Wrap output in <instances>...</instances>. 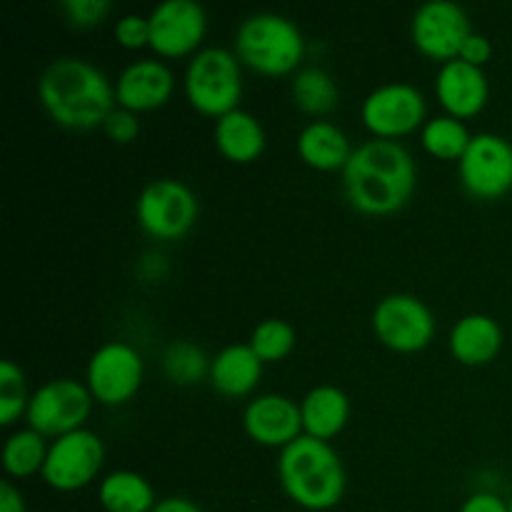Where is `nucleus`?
Masks as SVG:
<instances>
[{"mask_svg":"<svg viewBox=\"0 0 512 512\" xmlns=\"http://www.w3.org/2000/svg\"><path fill=\"white\" fill-rule=\"evenodd\" d=\"M150 20V50L160 58L198 55L208 33V13L195 0H165L155 5Z\"/></svg>","mask_w":512,"mask_h":512,"instance_id":"nucleus-13","label":"nucleus"},{"mask_svg":"<svg viewBox=\"0 0 512 512\" xmlns=\"http://www.w3.org/2000/svg\"><path fill=\"white\" fill-rule=\"evenodd\" d=\"M458 175L465 193L475 200L505 198L512 190V143L503 135L478 133L458 160Z\"/></svg>","mask_w":512,"mask_h":512,"instance_id":"nucleus-10","label":"nucleus"},{"mask_svg":"<svg viewBox=\"0 0 512 512\" xmlns=\"http://www.w3.org/2000/svg\"><path fill=\"white\" fill-rule=\"evenodd\" d=\"M38 100L48 118L65 130L103 128L118 108L108 75L83 58H58L40 73Z\"/></svg>","mask_w":512,"mask_h":512,"instance_id":"nucleus-2","label":"nucleus"},{"mask_svg":"<svg viewBox=\"0 0 512 512\" xmlns=\"http://www.w3.org/2000/svg\"><path fill=\"white\" fill-rule=\"evenodd\" d=\"M435 98L443 105L445 115L458 120L475 118L483 113L490 100L488 75L483 68H475L463 60H450L440 65L435 75Z\"/></svg>","mask_w":512,"mask_h":512,"instance_id":"nucleus-17","label":"nucleus"},{"mask_svg":"<svg viewBox=\"0 0 512 512\" xmlns=\"http://www.w3.org/2000/svg\"><path fill=\"white\" fill-rule=\"evenodd\" d=\"M143 233L155 240H180L193 230L198 220V198L185 183L175 178L150 180L135 203Z\"/></svg>","mask_w":512,"mask_h":512,"instance_id":"nucleus-6","label":"nucleus"},{"mask_svg":"<svg viewBox=\"0 0 512 512\" xmlns=\"http://www.w3.org/2000/svg\"><path fill=\"white\" fill-rule=\"evenodd\" d=\"M460 512H510L508 500L495 493H475L463 503Z\"/></svg>","mask_w":512,"mask_h":512,"instance_id":"nucleus-34","label":"nucleus"},{"mask_svg":"<svg viewBox=\"0 0 512 512\" xmlns=\"http://www.w3.org/2000/svg\"><path fill=\"white\" fill-rule=\"evenodd\" d=\"M105 465V445L93 430L83 428L60 435L50 443L43 480L58 493H75L88 488Z\"/></svg>","mask_w":512,"mask_h":512,"instance_id":"nucleus-12","label":"nucleus"},{"mask_svg":"<svg viewBox=\"0 0 512 512\" xmlns=\"http://www.w3.org/2000/svg\"><path fill=\"white\" fill-rule=\"evenodd\" d=\"M240 60L228 48H203L193 55L185 70V98L208 118H223V115L238 110L243 98V70Z\"/></svg>","mask_w":512,"mask_h":512,"instance_id":"nucleus-5","label":"nucleus"},{"mask_svg":"<svg viewBox=\"0 0 512 512\" xmlns=\"http://www.w3.org/2000/svg\"><path fill=\"white\" fill-rule=\"evenodd\" d=\"M425 95L410 83H385L363 100L360 118L378 140H398L428 123Z\"/></svg>","mask_w":512,"mask_h":512,"instance_id":"nucleus-11","label":"nucleus"},{"mask_svg":"<svg viewBox=\"0 0 512 512\" xmlns=\"http://www.w3.org/2000/svg\"><path fill=\"white\" fill-rule=\"evenodd\" d=\"M233 53L253 73L265 78L295 75L305 58V38L298 25L280 13H255L240 23Z\"/></svg>","mask_w":512,"mask_h":512,"instance_id":"nucleus-4","label":"nucleus"},{"mask_svg":"<svg viewBox=\"0 0 512 512\" xmlns=\"http://www.w3.org/2000/svg\"><path fill=\"white\" fill-rule=\"evenodd\" d=\"M345 198L358 213L383 218L403 210L415 193V160L398 140L358 145L343 170Z\"/></svg>","mask_w":512,"mask_h":512,"instance_id":"nucleus-1","label":"nucleus"},{"mask_svg":"<svg viewBox=\"0 0 512 512\" xmlns=\"http://www.w3.org/2000/svg\"><path fill=\"white\" fill-rule=\"evenodd\" d=\"M48 448L45 438L35 433L33 428L18 430L10 435L3 445V468L10 478H33L43 473L45 460H48Z\"/></svg>","mask_w":512,"mask_h":512,"instance_id":"nucleus-26","label":"nucleus"},{"mask_svg":"<svg viewBox=\"0 0 512 512\" xmlns=\"http://www.w3.org/2000/svg\"><path fill=\"white\" fill-rule=\"evenodd\" d=\"M420 140H423L425 153L433 155L438 160H460L468 150L470 135L468 125L463 120L453 118V115H435L420 130Z\"/></svg>","mask_w":512,"mask_h":512,"instance_id":"nucleus-27","label":"nucleus"},{"mask_svg":"<svg viewBox=\"0 0 512 512\" xmlns=\"http://www.w3.org/2000/svg\"><path fill=\"white\" fill-rule=\"evenodd\" d=\"M278 478L285 495L310 512L333 510L348 488L345 465L333 445L308 435L280 450Z\"/></svg>","mask_w":512,"mask_h":512,"instance_id":"nucleus-3","label":"nucleus"},{"mask_svg":"<svg viewBox=\"0 0 512 512\" xmlns=\"http://www.w3.org/2000/svg\"><path fill=\"white\" fill-rule=\"evenodd\" d=\"M98 498L105 512H153L158 505L150 480L135 470H115L105 475L100 480Z\"/></svg>","mask_w":512,"mask_h":512,"instance_id":"nucleus-23","label":"nucleus"},{"mask_svg":"<svg viewBox=\"0 0 512 512\" xmlns=\"http://www.w3.org/2000/svg\"><path fill=\"white\" fill-rule=\"evenodd\" d=\"M115 40L128 50L150 48V20L148 15L128 13L115 23Z\"/></svg>","mask_w":512,"mask_h":512,"instance_id":"nucleus-31","label":"nucleus"},{"mask_svg":"<svg viewBox=\"0 0 512 512\" xmlns=\"http://www.w3.org/2000/svg\"><path fill=\"white\" fill-rule=\"evenodd\" d=\"M470 33L473 28H470L465 8L450 0H433V3L420 5L410 23V38L418 53L443 65L460 58V50Z\"/></svg>","mask_w":512,"mask_h":512,"instance_id":"nucleus-14","label":"nucleus"},{"mask_svg":"<svg viewBox=\"0 0 512 512\" xmlns=\"http://www.w3.org/2000/svg\"><path fill=\"white\" fill-rule=\"evenodd\" d=\"M143 375L145 363L138 350L133 345L113 340V343L100 345L88 360L85 385L95 403L105 408H120L138 395Z\"/></svg>","mask_w":512,"mask_h":512,"instance_id":"nucleus-9","label":"nucleus"},{"mask_svg":"<svg viewBox=\"0 0 512 512\" xmlns=\"http://www.w3.org/2000/svg\"><path fill=\"white\" fill-rule=\"evenodd\" d=\"M213 138L220 155L238 165H250L260 160V155L265 153V145H268L263 123L243 108L215 120Z\"/></svg>","mask_w":512,"mask_h":512,"instance_id":"nucleus-21","label":"nucleus"},{"mask_svg":"<svg viewBox=\"0 0 512 512\" xmlns=\"http://www.w3.org/2000/svg\"><path fill=\"white\" fill-rule=\"evenodd\" d=\"M503 340V328L498 320L483 313H470L453 325L448 348L460 365L483 368L498 358L503 350Z\"/></svg>","mask_w":512,"mask_h":512,"instance_id":"nucleus-18","label":"nucleus"},{"mask_svg":"<svg viewBox=\"0 0 512 512\" xmlns=\"http://www.w3.org/2000/svg\"><path fill=\"white\" fill-rule=\"evenodd\" d=\"M350 398L338 385H315L300 400L303 433L308 438L330 443L345 430L350 420Z\"/></svg>","mask_w":512,"mask_h":512,"instance_id":"nucleus-20","label":"nucleus"},{"mask_svg":"<svg viewBox=\"0 0 512 512\" xmlns=\"http://www.w3.org/2000/svg\"><path fill=\"white\" fill-rule=\"evenodd\" d=\"M353 150L348 135L328 120H313L298 133L300 160L320 173H343Z\"/></svg>","mask_w":512,"mask_h":512,"instance_id":"nucleus-22","label":"nucleus"},{"mask_svg":"<svg viewBox=\"0 0 512 512\" xmlns=\"http://www.w3.org/2000/svg\"><path fill=\"white\" fill-rule=\"evenodd\" d=\"M295 343H298V333L288 320L268 318L255 325L248 345L263 363H280L293 353Z\"/></svg>","mask_w":512,"mask_h":512,"instance_id":"nucleus-28","label":"nucleus"},{"mask_svg":"<svg viewBox=\"0 0 512 512\" xmlns=\"http://www.w3.org/2000/svg\"><path fill=\"white\" fill-rule=\"evenodd\" d=\"M263 360L250 345H228L213 355L210 363V385L223 398H248L263 378Z\"/></svg>","mask_w":512,"mask_h":512,"instance_id":"nucleus-19","label":"nucleus"},{"mask_svg":"<svg viewBox=\"0 0 512 512\" xmlns=\"http://www.w3.org/2000/svg\"><path fill=\"white\" fill-rule=\"evenodd\" d=\"M28 405L30 393L23 368L13 360H3L0 363V425L10 428L15 420L28 413Z\"/></svg>","mask_w":512,"mask_h":512,"instance_id":"nucleus-29","label":"nucleus"},{"mask_svg":"<svg viewBox=\"0 0 512 512\" xmlns=\"http://www.w3.org/2000/svg\"><path fill=\"white\" fill-rule=\"evenodd\" d=\"M60 10L75 28H95L108 18L113 5L110 0H65Z\"/></svg>","mask_w":512,"mask_h":512,"instance_id":"nucleus-30","label":"nucleus"},{"mask_svg":"<svg viewBox=\"0 0 512 512\" xmlns=\"http://www.w3.org/2000/svg\"><path fill=\"white\" fill-rule=\"evenodd\" d=\"M210 363L200 345L193 340H173L163 353V373L178 388H193V385L203 383L210 378Z\"/></svg>","mask_w":512,"mask_h":512,"instance_id":"nucleus-25","label":"nucleus"},{"mask_svg":"<svg viewBox=\"0 0 512 512\" xmlns=\"http://www.w3.org/2000/svg\"><path fill=\"white\" fill-rule=\"evenodd\" d=\"M0 512H25V498L10 480L0 483Z\"/></svg>","mask_w":512,"mask_h":512,"instance_id":"nucleus-35","label":"nucleus"},{"mask_svg":"<svg viewBox=\"0 0 512 512\" xmlns=\"http://www.w3.org/2000/svg\"><path fill=\"white\" fill-rule=\"evenodd\" d=\"M508 510L512 512V495H510V500H508Z\"/></svg>","mask_w":512,"mask_h":512,"instance_id":"nucleus-37","label":"nucleus"},{"mask_svg":"<svg viewBox=\"0 0 512 512\" xmlns=\"http://www.w3.org/2000/svg\"><path fill=\"white\" fill-rule=\"evenodd\" d=\"M243 430L253 443L263 448L285 450L305 435L300 403L278 393L258 395L245 405Z\"/></svg>","mask_w":512,"mask_h":512,"instance_id":"nucleus-15","label":"nucleus"},{"mask_svg":"<svg viewBox=\"0 0 512 512\" xmlns=\"http://www.w3.org/2000/svg\"><path fill=\"white\" fill-rule=\"evenodd\" d=\"M490 58H493V43H490L483 33H470L463 50H460L458 60L475 65V68H485V65L490 63Z\"/></svg>","mask_w":512,"mask_h":512,"instance_id":"nucleus-33","label":"nucleus"},{"mask_svg":"<svg viewBox=\"0 0 512 512\" xmlns=\"http://www.w3.org/2000/svg\"><path fill=\"white\" fill-rule=\"evenodd\" d=\"M103 133L118 145L135 143V140H138V135H140L138 115L130 113V110H125V108H115L113 113L108 115V120H105Z\"/></svg>","mask_w":512,"mask_h":512,"instance_id":"nucleus-32","label":"nucleus"},{"mask_svg":"<svg viewBox=\"0 0 512 512\" xmlns=\"http://www.w3.org/2000/svg\"><path fill=\"white\" fill-rule=\"evenodd\" d=\"M290 95H293V103L300 113L323 118V115L333 113L338 108L340 88L328 70L318 68V65H308V68H300L293 75Z\"/></svg>","mask_w":512,"mask_h":512,"instance_id":"nucleus-24","label":"nucleus"},{"mask_svg":"<svg viewBox=\"0 0 512 512\" xmlns=\"http://www.w3.org/2000/svg\"><path fill=\"white\" fill-rule=\"evenodd\" d=\"M173 93L175 78L163 60H135L115 80V103L135 115L163 108Z\"/></svg>","mask_w":512,"mask_h":512,"instance_id":"nucleus-16","label":"nucleus"},{"mask_svg":"<svg viewBox=\"0 0 512 512\" xmlns=\"http://www.w3.org/2000/svg\"><path fill=\"white\" fill-rule=\"evenodd\" d=\"M153 512H203V510H200L193 500L173 495V498L158 500V505H155Z\"/></svg>","mask_w":512,"mask_h":512,"instance_id":"nucleus-36","label":"nucleus"},{"mask_svg":"<svg viewBox=\"0 0 512 512\" xmlns=\"http://www.w3.org/2000/svg\"><path fill=\"white\" fill-rule=\"evenodd\" d=\"M93 395L88 385L73 378L48 380L30 395L28 428L40 433L43 438H60V435L75 433L85 428V420L93 410Z\"/></svg>","mask_w":512,"mask_h":512,"instance_id":"nucleus-7","label":"nucleus"},{"mask_svg":"<svg viewBox=\"0 0 512 512\" xmlns=\"http://www.w3.org/2000/svg\"><path fill=\"white\" fill-rule=\"evenodd\" d=\"M373 333L393 353H420L435 338V315L418 295H385L373 310Z\"/></svg>","mask_w":512,"mask_h":512,"instance_id":"nucleus-8","label":"nucleus"}]
</instances>
